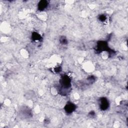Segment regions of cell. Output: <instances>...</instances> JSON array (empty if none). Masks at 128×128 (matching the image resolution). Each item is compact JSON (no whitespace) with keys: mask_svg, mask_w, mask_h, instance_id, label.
Segmentation results:
<instances>
[{"mask_svg":"<svg viewBox=\"0 0 128 128\" xmlns=\"http://www.w3.org/2000/svg\"><path fill=\"white\" fill-rule=\"evenodd\" d=\"M60 83L62 89H69L71 87V79L67 75H64L62 77Z\"/></svg>","mask_w":128,"mask_h":128,"instance_id":"1","label":"cell"},{"mask_svg":"<svg viewBox=\"0 0 128 128\" xmlns=\"http://www.w3.org/2000/svg\"><path fill=\"white\" fill-rule=\"evenodd\" d=\"M109 107V102L106 98H102L100 100V108L103 111L106 110Z\"/></svg>","mask_w":128,"mask_h":128,"instance_id":"2","label":"cell"},{"mask_svg":"<svg viewBox=\"0 0 128 128\" xmlns=\"http://www.w3.org/2000/svg\"><path fill=\"white\" fill-rule=\"evenodd\" d=\"M109 48L108 44L105 41H100L97 44V51L102 52L104 51H108Z\"/></svg>","mask_w":128,"mask_h":128,"instance_id":"3","label":"cell"},{"mask_svg":"<svg viewBox=\"0 0 128 128\" xmlns=\"http://www.w3.org/2000/svg\"><path fill=\"white\" fill-rule=\"evenodd\" d=\"M76 109V106L71 102H68L65 106L64 109L66 112L68 114L73 113Z\"/></svg>","mask_w":128,"mask_h":128,"instance_id":"4","label":"cell"},{"mask_svg":"<svg viewBox=\"0 0 128 128\" xmlns=\"http://www.w3.org/2000/svg\"><path fill=\"white\" fill-rule=\"evenodd\" d=\"M48 5V2L47 1H41L38 4V9L40 11H43Z\"/></svg>","mask_w":128,"mask_h":128,"instance_id":"5","label":"cell"},{"mask_svg":"<svg viewBox=\"0 0 128 128\" xmlns=\"http://www.w3.org/2000/svg\"><path fill=\"white\" fill-rule=\"evenodd\" d=\"M20 113L24 117V118H29V116H31V112L30 111L29 109H28V108H24V109L21 111Z\"/></svg>","mask_w":128,"mask_h":128,"instance_id":"6","label":"cell"},{"mask_svg":"<svg viewBox=\"0 0 128 128\" xmlns=\"http://www.w3.org/2000/svg\"><path fill=\"white\" fill-rule=\"evenodd\" d=\"M32 39L34 41H40L42 39V38L41 36V35L39 34H38V33L34 32V33H33L32 35Z\"/></svg>","mask_w":128,"mask_h":128,"instance_id":"7","label":"cell"},{"mask_svg":"<svg viewBox=\"0 0 128 128\" xmlns=\"http://www.w3.org/2000/svg\"><path fill=\"white\" fill-rule=\"evenodd\" d=\"M60 41L63 45H66V44H67V41L64 37H61V39H60Z\"/></svg>","mask_w":128,"mask_h":128,"instance_id":"8","label":"cell"},{"mask_svg":"<svg viewBox=\"0 0 128 128\" xmlns=\"http://www.w3.org/2000/svg\"><path fill=\"white\" fill-rule=\"evenodd\" d=\"M106 19H107V18H106V16H105L104 15L100 16L99 17V19L101 21H104L106 20Z\"/></svg>","mask_w":128,"mask_h":128,"instance_id":"9","label":"cell"},{"mask_svg":"<svg viewBox=\"0 0 128 128\" xmlns=\"http://www.w3.org/2000/svg\"><path fill=\"white\" fill-rule=\"evenodd\" d=\"M90 115H91V116L93 117V116H94L95 115V113L94 112H91L90 113Z\"/></svg>","mask_w":128,"mask_h":128,"instance_id":"10","label":"cell"}]
</instances>
